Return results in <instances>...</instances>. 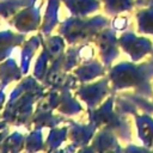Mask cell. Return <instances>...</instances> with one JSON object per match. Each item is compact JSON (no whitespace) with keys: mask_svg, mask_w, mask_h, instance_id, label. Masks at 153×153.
Masks as SVG:
<instances>
[{"mask_svg":"<svg viewBox=\"0 0 153 153\" xmlns=\"http://www.w3.org/2000/svg\"><path fill=\"white\" fill-rule=\"evenodd\" d=\"M111 80L115 90L134 88L135 93L152 99L153 98V53L152 57L141 63L121 62L111 71Z\"/></svg>","mask_w":153,"mask_h":153,"instance_id":"1","label":"cell"},{"mask_svg":"<svg viewBox=\"0 0 153 153\" xmlns=\"http://www.w3.org/2000/svg\"><path fill=\"white\" fill-rule=\"evenodd\" d=\"M121 108L123 112H128L133 115L135 120V126L137 130V136L142 143V146L147 147L153 152V117L151 114L143 111L142 114H137L136 105L130 102L128 98L122 102Z\"/></svg>","mask_w":153,"mask_h":153,"instance_id":"2","label":"cell"},{"mask_svg":"<svg viewBox=\"0 0 153 153\" xmlns=\"http://www.w3.org/2000/svg\"><path fill=\"white\" fill-rule=\"evenodd\" d=\"M122 49L130 56V60L137 62L146 55L153 53V43L147 37H139L133 31H126L118 39Z\"/></svg>","mask_w":153,"mask_h":153,"instance_id":"3","label":"cell"},{"mask_svg":"<svg viewBox=\"0 0 153 153\" xmlns=\"http://www.w3.org/2000/svg\"><path fill=\"white\" fill-rule=\"evenodd\" d=\"M111 100L106 102L104 110L100 115V122L104 124H110V128H112L114 130H116L120 136L124 140V141H130L131 140V130H130V126H129V121L124 117V116H118L115 115L111 110Z\"/></svg>","mask_w":153,"mask_h":153,"instance_id":"4","label":"cell"},{"mask_svg":"<svg viewBox=\"0 0 153 153\" xmlns=\"http://www.w3.org/2000/svg\"><path fill=\"white\" fill-rule=\"evenodd\" d=\"M137 31L143 35L153 36V5L141 8L136 12Z\"/></svg>","mask_w":153,"mask_h":153,"instance_id":"5","label":"cell"},{"mask_svg":"<svg viewBox=\"0 0 153 153\" xmlns=\"http://www.w3.org/2000/svg\"><path fill=\"white\" fill-rule=\"evenodd\" d=\"M102 49L106 63H110L118 55V49L116 47V38L112 31H106L102 36Z\"/></svg>","mask_w":153,"mask_h":153,"instance_id":"6","label":"cell"},{"mask_svg":"<svg viewBox=\"0 0 153 153\" xmlns=\"http://www.w3.org/2000/svg\"><path fill=\"white\" fill-rule=\"evenodd\" d=\"M106 11L111 14L131 11L135 6V0H104Z\"/></svg>","mask_w":153,"mask_h":153,"instance_id":"7","label":"cell"},{"mask_svg":"<svg viewBox=\"0 0 153 153\" xmlns=\"http://www.w3.org/2000/svg\"><path fill=\"white\" fill-rule=\"evenodd\" d=\"M126 98H128L130 102H133L136 108L141 109L142 111H146L148 114H151L153 116V102L148 98H145V97H141L136 93H128V94H124Z\"/></svg>","mask_w":153,"mask_h":153,"instance_id":"8","label":"cell"},{"mask_svg":"<svg viewBox=\"0 0 153 153\" xmlns=\"http://www.w3.org/2000/svg\"><path fill=\"white\" fill-rule=\"evenodd\" d=\"M135 5L139 7H147L153 5V0H135Z\"/></svg>","mask_w":153,"mask_h":153,"instance_id":"9","label":"cell"}]
</instances>
